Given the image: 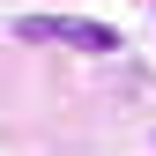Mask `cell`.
<instances>
[{
	"label": "cell",
	"mask_w": 156,
	"mask_h": 156,
	"mask_svg": "<svg viewBox=\"0 0 156 156\" xmlns=\"http://www.w3.org/2000/svg\"><path fill=\"white\" fill-rule=\"evenodd\" d=\"M15 37L23 45H67V52H119L126 45L112 23H74V15H23Z\"/></svg>",
	"instance_id": "cell-1"
}]
</instances>
